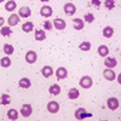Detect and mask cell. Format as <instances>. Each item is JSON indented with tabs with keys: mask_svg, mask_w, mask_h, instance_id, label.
<instances>
[{
	"mask_svg": "<svg viewBox=\"0 0 121 121\" xmlns=\"http://www.w3.org/2000/svg\"><path fill=\"white\" fill-rule=\"evenodd\" d=\"M114 34V29L112 27H105L103 29V36L104 38H112Z\"/></svg>",
	"mask_w": 121,
	"mask_h": 121,
	"instance_id": "4316f807",
	"label": "cell"
},
{
	"mask_svg": "<svg viewBox=\"0 0 121 121\" xmlns=\"http://www.w3.org/2000/svg\"><path fill=\"white\" fill-rule=\"evenodd\" d=\"M91 3H92V5L96 6V7L100 6V0H91Z\"/></svg>",
	"mask_w": 121,
	"mask_h": 121,
	"instance_id": "836d02e7",
	"label": "cell"
},
{
	"mask_svg": "<svg viewBox=\"0 0 121 121\" xmlns=\"http://www.w3.org/2000/svg\"><path fill=\"white\" fill-rule=\"evenodd\" d=\"M19 17H22V18H27L29 17L30 15H32V10H30L28 6H23L19 9V12H18Z\"/></svg>",
	"mask_w": 121,
	"mask_h": 121,
	"instance_id": "4fadbf2b",
	"label": "cell"
},
{
	"mask_svg": "<svg viewBox=\"0 0 121 121\" xmlns=\"http://www.w3.org/2000/svg\"><path fill=\"white\" fill-rule=\"evenodd\" d=\"M117 82H119V84L121 85V73H120V74L117 75Z\"/></svg>",
	"mask_w": 121,
	"mask_h": 121,
	"instance_id": "d590c367",
	"label": "cell"
},
{
	"mask_svg": "<svg viewBox=\"0 0 121 121\" xmlns=\"http://www.w3.org/2000/svg\"><path fill=\"white\" fill-rule=\"evenodd\" d=\"M47 110L51 114H56L58 110H59V104L57 102H55V100H51V102L47 104Z\"/></svg>",
	"mask_w": 121,
	"mask_h": 121,
	"instance_id": "30bf717a",
	"label": "cell"
},
{
	"mask_svg": "<svg viewBox=\"0 0 121 121\" xmlns=\"http://www.w3.org/2000/svg\"><path fill=\"white\" fill-rule=\"evenodd\" d=\"M56 76L58 80H63L68 76V70L64 68V67H59L57 70H56Z\"/></svg>",
	"mask_w": 121,
	"mask_h": 121,
	"instance_id": "8992f818",
	"label": "cell"
},
{
	"mask_svg": "<svg viewBox=\"0 0 121 121\" xmlns=\"http://www.w3.org/2000/svg\"><path fill=\"white\" fill-rule=\"evenodd\" d=\"M0 34H1L3 36H10V35H11L12 34V30L11 29H10V26L9 27H1V28H0Z\"/></svg>",
	"mask_w": 121,
	"mask_h": 121,
	"instance_id": "d4e9b609",
	"label": "cell"
},
{
	"mask_svg": "<svg viewBox=\"0 0 121 121\" xmlns=\"http://www.w3.org/2000/svg\"><path fill=\"white\" fill-rule=\"evenodd\" d=\"M22 30H23L24 33H30V32H33V30H34V24H33V22H26V23H23Z\"/></svg>",
	"mask_w": 121,
	"mask_h": 121,
	"instance_id": "e0dca14e",
	"label": "cell"
},
{
	"mask_svg": "<svg viewBox=\"0 0 121 121\" xmlns=\"http://www.w3.org/2000/svg\"><path fill=\"white\" fill-rule=\"evenodd\" d=\"M84 17H85V21H86L87 23H92V22L95 21V16H93L92 13H86Z\"/></svg>",
	"mask_w": 121,
	"mask_h": 121,
	"instance_id": "1f68e13d",
	"label": "cell"
},
{
	"mask_svg": "<svg viewBox=\"0 0 121 121\" xmlns=\"http://www.w3.org/2000/svg\"><path fill=\"white\" fill-rule=\"evenodd\" d=\"M4 23H5V19H4L3 17H0V27H3Z\"/></svg>",
	"mask_w": 121,
	"mask_h": 121,
	"instance_id": "e575fe53",
	"label": "cell"
},
{
	"mask_svg": "<svg viewBox=\"0 0 121 121\" xmlns=\"http://www.w3.org/2000/svg\"><path fill=\"white\" fill-rule=\"evenodd\" d=\"M5 1V0H0V3H4Z\"/></svg>",
	"mask_w": 121,
	"mask_h": 121,
	"instance_id": "74e56055",
	"label": "cell"
},
{
	"mask_svg": "<svg viewBox=\"0 0 121 121\" xmlns=\"http://www.w3.org/2000/svg\"><path fill=\"white\" fill-rule=\"evenodd\" d=\"M103 76L108 80V81H113V80H115V78H116V74L114 73V70L112 68H107L103 72Z\"/></svg>",
	"mask_w": 121,
	"mask_h": 121,
	"instance_id": "277c9868",
	"label": "cell"
},
{
	"mask_svg": "<svg viewBox=\"0 0 121 121\" xmlns=\"http://www.w3.org/2000/svg\"><path fill=\"white\" fill-rule=\"evenodd\" d=\"M41 1H43V3H47V1H48V0H41Z\"/></svg>",
	"mask_w": 121,
	"mask_h": 121,
	"instance_id": "8d00e7d4",
	"label": "cell"
},
{
	"mask_svg": "<svg viewBox=\"0 0 121 121\" xmlns=\"http://www.w3.org/2000/svg\"><path fill=\"white\" fill-rule=\"evenodd\" d=\"M79 48L81 50V51H90V50H91V43H88V41H82L81 44H80Z\"/></svg>",
	"mask_w": 121,
	"mask_h": 121,
	"instance_id": "f546056e",
	"label": "cell"
},
{
	"mask_svg": "<svg viewBox=\"0 0 121 121\" xmlns=\"http://www.w3.org/2000/svg\"><path fill=\"white\" fill-rule=\"evenodd\" d=\"M98 53H99L100 57H107V56L109 55V48H108V46L100 45V46L98 47Z\"/></svg>",
	"mask_w": 121,
	"mask_h": 121,
	"instance_id": "ac0fdd59",
	"label": "cell"
},
{
	"mask_svg": "<svg viewBox=\"0 0 121 121\" xmlns=\"http://www.w3.org/2000/svg\"><path fill=\"white\" fill-rule=\"evenodd\" d=\"M75 11H76V7H75L74 4H72V3H67V4L64 5V12H65L67 15L72 16V15L75 13Z\"/></svg>",
	"mask_w": 121,
	"mask_h": 121,
	"instance_id": "8fae6325",
	"label": "cell"
},
{
	"mask_svg": "<svg viewBox=\"0 0 121 121\" xmlns=\"http://www.w3.org/2000/svg\"><path fill=\"white\" fill-rule=\"evenodd\" d=\"M79 96H80V92L78 91V88H70L68 91V97L70 99H76L79 98Z\"/></svg>",
	"mask_w": 121,
	"mask_h": 121,
	"instance_id": "ffe728a7",
	"label": "cell"
},
{
	"mask_svg": "<svg viewBox=\"0 0 121 121\" xmlns=\"http://www.w3.org/2000/svg\"><path fill=\"white\" fill-rule=\"evenodd\" d=\"M11 103V97L9 95H1V98H0V104L1 105H7Z\"/></svg>",
	"mask_w": 121,
	"mask_h": 121,
	"instance_id": "484cf974",
	"label": "cell"
},
{
	"mask_svg": "<svg viewBox=\"0 0 121 121\" xmlns=\"http://www.w3.org/2000/svg\"><path fill=\"white\" fill-rule=\"evenodd\" d=\"M13 51H15V48H13L12 45H10V44H5L4 45V52H5V55L11 56L13 53Z\"/></svg>",
	"mask_w": 121,
	"mask_h": 121,
	"instance_id": "f1b7e54d",
	"label": "cell"
},
{
	"mask_svg": "<svg viewBox=\"0 0 121 121\" xmlns=\"http://www.w3.org/2000/svg\"><path fill=\"white\" fill-rule=\"evenodd\" d=\"M87 116H91L90 113H87L84 108H79L76 112H75V117L78 120H82V119H86Z\"/></svg>",
	"mask_w": 121,
	"mask_h": 121,
	"instance_id": "5b68a950",
	"label": "cell"
},
{
	"mask_svg": "<svg viewBox=\"0 0 121 121\" xmlns=\"http://www.w3.org/2000/svg\"><path fill=\"white\" fill-rule=\"evenodd\" d=\"M0 65H1L3 68H9L10 65H11V59H10V57H7V56L3 57L1 59H0Z\"/></svg>",
	"mask_w": 121,
	"mask_h": 121,
	"instance_id": "603a6c76",
	"label": "cell"
},
{
	"mask_svg": "<svg viewBox=\"0 0 121 121\" xmlns=\"http://www.w3.org/2000/svg\"><path fill=\"white\" fill-rule=\"evenodd\" d=\"M19 15H16V13H12L11 16L9 17V19H7V23H9V26L10 27H13V26H17L18 24V22H19Z\"/></svg>",
	"mask_w": 121,
	"mask_h": 121,
	"instance_id": "7c38bea8",
	"label": "cell"
},
{
	"mask_svg": "<svg viewBox=\"0 0 121 121\" xmlns=\"http://www.w3.org/2000/svg\"><path fill=\"white\" fill-rule=\"evenodd\" d=\"M52 28H53V24L50 22V21H45V22H44V29H45V30H48V32H50Z\"/></svg>",
	"mask_w": 121,
	"mask_h": 121,
	"instance_id": "d6a6232c",
	"label": "cell"
},
{
	"mask_svg": "<svg viewBox=\"0 0 121 121\" xmlns=\"http://www.w3.org/2000/svg\"><path fill=\"white\" fill-rule=\"evenodd\" d=\"M33 113V109L32 107H30L29 104H23L22 108H21V114L24 116V117H29L30 115H32Z\"/></svg>",
	"mask_w": 121,
	"mask_h": 121,
	"instance_id": "9c48e42d",
	"label": "cell"
},
{
	"mask_svg": "<svg viewBox=\"0 0 121 121\" xmlns=\"http://www.w3.org/2000/svg\"><path fill=\"white\" fill-rule=\"evenodd\" d=\"M7 117L10 120H17L18 119V112L16 109H10L7 112Z\"/></svg>",
	"mask_w": 121,
	"mask_h": 121,
	"instance_id": "cb8c5ba5",
	"label": "cell"
},
{
	"mask_svg": "<svg viewBox=\"0 0 121 121\" xmlns=\"http://www.w3.org/2000/svg\"><path fill=\"white\" fill-rule=\"evenodd\" d=\"M93 81H92V78L91 76H82L81 80H80V86H81L82 88H90L91 86H92Z\"/></svg>",
	"mask_w": 121,
	"mask_h": 121,
	"instance_id": "6da1fadb",
	"label": "cell"
},
{
	"mask_svg": "<svg viewBox=\"0 0 121 121\" xmlns=\"http://www.w3.org/2000/svg\"><path fill=\"white\" fill-rule=\"evenodd\" d=\"M52 12H53L52 7H50L47 5H44L41 9H40V15H41L43 17H51Z\"/></svg>",
	"mask_w": 121,
	"mask_h": 121,
	"instance_id": "52a82bcc",
	"label": "cell"
},
{
	"mask_svg": "<svg viewBox=\"0 0 121 121\" xmlns=\"http://www.w3.org/2000/svg\"><path fill=\"white\" fill-rule=\"evenodd\" d=\"M104 64L107 65V68H114L117 65V62H116V59L114 57H105L104 59Z\"/></svg>",
	"mask_w": 121,
	"mask_h": 121,
	"instance_id": "5bb4252c",
	"label": "cell"
},
{
	"mask_svg": "<svg viewBox=\"0 0 121 121\" xmlns=\"http://www.w3.org/2000/svg\"><path fill=\"white\" fill-rule=\"evenodd\" d=\"M18 85H19V87H21V88H29L30 86H32V82H30V80H29V79L23 78V79L19 80Z\"/></svg>",
	"mask_w": 121,
	"mask_h": 121,
	"instance_id": "2e32d148",
	"label": "cell"
},
{
	"mask_svg": "<svg viewBox=\"0 0 121 121\" xmlns=\"http://www.w3.org/2000/svg\"><path fill=\"white\" fill-rule=\"evenodd\" d=\"M73 22L75 24V29L76 30H81L84 28V22H82V19H80V18H73Z\"/></svg>",
	"mask_w": 121,
	"mask_h": 121,
	"instance_id": "83f0119b",
	"label": "cell"
},
{
	"mask_svg": "<svg viewBox=\"0 0 121 121\" xmlns=\"http://www.w3.org/2000/svg\"><path fill=\"white\" fill-rule=\"evenodd\" d=\"M17 7V4L15 0H10V1H7L5 4V10L6 11H13V10Z\"/></svg>",
	"mask_w": 121,
	"mask_h": 121,
	"instance_id": "7402d4cb",
	"label": "cell"
},
{
	"mask_svg": "<svg viewBox=\"0 0 121 121\" xmlns=\"http://www.w3.org/2000/svg\"><path fill=\"white\" fill-rule=\"evenodd\" d=\"M36 59H38V56H36V52L35 51H28L27 53H26V62L27 63H29V64H33V63H35L36 62Z\"/></svg>",
	"mask_w": 121,
	"mask_h": 121,
	"instance_id": "3957f363",
	"label": "cell"
},
{
	"mask_svg": "<svg viewBox=\"0 0 121 121\" xmlns=\"http://www.w3.org/2000/svg\"><path fill=\"white\" fill-rule=\"evenodd\" d=\"M107 105H108V108H109L110 110H116V109L119 108V105H120L119 99L115 98V97H110V98L107 100Z\"/></svg>",
	"mask_w": 121,
	"mask_h": 121,
	"instance_id": "7a4b0ae2",
	"label": "cell"
},
{
	"mask_svg": "<svg viewBox=\"0 0 121 121\" xmlns=\"http://www.w3.org/2000/svg\"><path fill=\"white\" fill-rule=\"evenodd\" d=\"M35 39L38 40V41H43V40H45V39H46V33H45V30H43V29L35 30Z\"/></svg>",
	"mask_w": 121,
	"mask_h": 121,
	"instance_id": "9a60e30c",
	"label": "cell"
},
{
	"mask_svg": "<svg viewBox=\"0 0 121 121\" xmlns=\"http://www.w3.org/2000/svg\"><path fill=\"white\" fill-rule=\"evenodd\" d=\"M48 91H50V93H51V95L58 96L60 93V87H59V85H51L50 88H48Z\"/></svg>",
	"mask_w": 121,
	"mask_h": 121,
	"instance_id": "44dd1931",
	"label": "cell"
},
{
	"mask_svg": "<svg viewBox=\"0 0 121 121\" xmlns=\"http://www.w3.org/2000/svg\"><path fill=\"white\" fill-rule=\"evenodd\" d=\"M65 21L62 18H55V21H53V27L57 29V30H63L65 28Z\"/></svg>",
	"mask_w": 121,
	"mask_h": 121,
	"instance_id": "ba28073f",
	"label": "cell"
},
{
	"mask_svg": "<svg viewBox=\"0 0 121 121\" xmlns=\"http://www.w3.org/2000/svg\"><path fill=\"white\" fill-rule=\"evenodd\" d=\"M104 5H105V7L108 10H113L115 7V1H114V0H105Z\"/></svg>",
	"mask_w": 121,
	"mask_h": 121,
	"instance_id": "4dcf8cb0",
	"label": "cell"
},
{
	"mask_svg": "<svg viewBox=\"0 0 121 121\" xmlns=\"http://www.w3.org/2000/svg\"><path fill=\"white\" fill-rule=\"evenodd\" d=\"M41 73H43V75L45 78H50L53 74V69H52V67H50V65H45L43 68V70H41Z\"/></svg>",
	"mask_w": 121,
	"mask_h": 121,
	"instance_id": "d6986e66",
	"label": "cell"
}]
</instances>
